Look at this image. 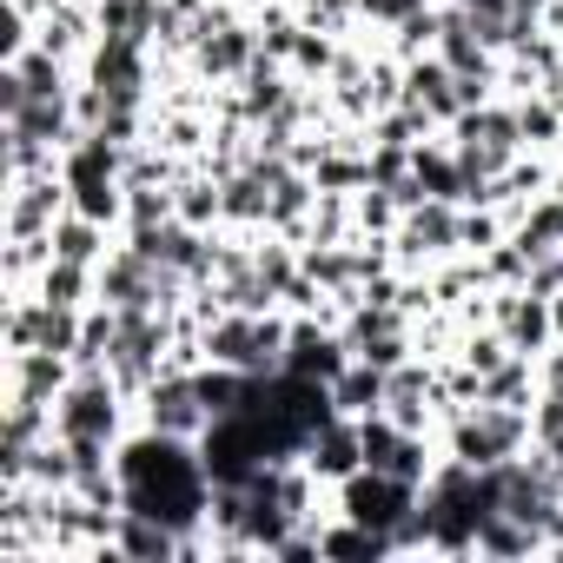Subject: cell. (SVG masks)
<instances>
[{"mask_svg":"<svg viewBox=\"0 0 563 563\" xmlns=\"http://www.w3.org/2000/svg\"><path fill=\"white\" fill-rule=\"evenodd\" d=\"M339 67V34H319V27H299V47H292V80H312L325 87V74Z\"/></svg>","mask_w":563,"mask_h":563,"instance_id":"obj_12","label":"cell"},{"mask_svg":"<svg viewBox=\"0 0 563 563\" xmlns=\"http://www.w3.org/2000/svg\"><path fill=\"white\" fill-rule=\"evenodd\" d=\"M325 484H345L352 471H365V438H358V418H345V411H332L312 438H306V451H299Z\"/></svg>","mask_w":563,"mask_h":563,"instance_id":"obj_5","label":"cell"},{"mask_svg":"<svg viewBox=\"0 0 563 563\" xmlns=\"http://www.w3.org/2000/svg\"><path fill=\"white\" fill-rule=\"evenodd\" d=\"M490 325H497V332H504V345H510V352H523V358H537V352H550V345H556L550 299H543V292H530V286H497V299H490Z\"/></svg>","mask_w":563,"mask_h":563,"instance_id":"obj_4","label":"cell"},{"mask_svg":"<svg viewBox=\"0 0 563 563\" xmlns=\"http://www.w3.org/2000/svg\"><path fill=\"white\" fill-rule=\"evenodd\" d=\"M418 497H424L418 484H398V477H385V471H372V464L339 484V510H345L352 523H365V530H385V537L418 510Z\"/></svg>","mask_w":563,"mask_h":563,"instance_id":"obj_3","label":"cell"},{"mask_svg":"<svg viewBox=\"0 0 563 563\" xmlns=\"http://www.w3.org/2000/svg\"><path fill=\"white\" fill-rule=\"evenodd\" d=\"M47 306H67V312H87L93 306V265H67V258H54L47 272H41V286H34Z\"/></svg>","mask_w":563,"mask_h":563,"instance_id":"obj_11","label":"cell"},{"mask_svg":"<svg viewBox=\"0 0 563 563\" xmlns=\"http://www.w3.org/2000/svg\"><path fill=\"white\" fill-rule=\"evenodd\" d=\"M550 325H556V345H563V292H550Z\"/></svg>","mask_w":563,"mask_h":563,"instance_id":"obj_14","label":"cell"},{"mask_svg":"<svg viewBox=\"0 0 563 563\" xmlns=\"http://www.w3.org/2000/svg\"><path fill=\"white\" fill-rule=\"evenodd\" d=\"M451 252H457V206L451 199H418L391 232V265L398 272H431Z\"/></svg>","mask_w":563,"mask_h":563,"instance_id":"obj_2","label":"cell"},{"mask_svg":"<svg viewBox=\"0 0 563 563\" xmlns=\"http://www.w3.org/2000/svg\"><path fill=\"white\" fill-rule=\"evenodd\" d=\"M510 107H517L523 153H556V146H563V100H556V93H523V100H510Z\"/></svg>","mask_w":563,"mask_h":563,"instance_id":"obj_9","label":"cell"},{"mask_svg":"<svg viewBox=\"0 0 563 563\" xmlns=\"http://www.w3.org/2000/svg\"><path fill=\"white\" fill-rule=\"evenodd\" d=\"M113 225H100V219H87V212H60V225H54V258H67V265H100L107 252H113Z\"/></svg>","mask_w":563,"mask_h":563,"instance_id":"obj_7","label":"cell"},{"mask_svg":"<svg viewBox=\"0 0 563 563\" xmlns=\"http://www.w3.org/2000/svg\"><path fill=\"white\" fill-rule=\"evenodd\" d=\"M444 457L471 464V471H497L510 457H523L537 438H530V405H457L438 431Z\"/></svg>","mask_w":563,"mask_h":563,"instance_id":"obj_1","label":"cell"},{"mask_svg":"<svg viewBox=\"0 0 563 563\" xmlns=\"http://www.w3.org/2000/svg\"><path fill=\"white\" fill-rule=\"evenodd\" d=\"M418 8H431V0H358V14L378 21V27H398V21H411Z\"/></svg>","mask_w":563,"mask_h":563,"instance_id":"obj_13","label":"cell"},{"mask_svg":"<svg viewBox=\"0 0 563 563\" xmlns=\"http://www.w3.org/2000/svg\"><path fill=\"white\" fill-rule=\"evenodd\" d=\"M405 100H411V107H424L438 126H451V120L464 113L457 74L444 67V54H418V60H405Z\"/></svg>","mask_w":563,"mask_h":563,"instance_id":"obj_6","label":"cell"},{"mask_svg":"<svg viewBox=\"0 0 563 563\" xmlns=\"http://www.w3.org/2000/svg\"><path fill=\"white\" fill-rule=\"evenodd\" d=\"M113 550H120V556H140V563H173V556H179V530L159 523V517L126 510L120 530H113Z\"/></svg>","mask_w":563,"mask_h":563,"instance_id":"obj_8","label":"cell"},{"mask_svg":"<svg viewBox=\"0 0 563 563\" xmlns=\"http://www.w3.org/2000/svg\"><path fill=\"white\" fill-rule=\"evenodd\" d=\"M332 405H339L345 418H372V411H385V372L365 365V358H352V365L332 378Z\"/></svg>","mask_w":563,"mask_h":563,"instance_id":"obj_10","label":"cell"}]
</instances>
